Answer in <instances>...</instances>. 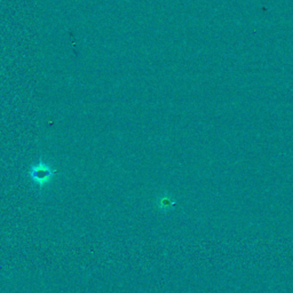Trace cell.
I'll list each match as a JSON object with an SVG mask.
<instances>
[{"label":"cell","instance_id":"cell-1","mask_svg":"<svg viewBox=\"0 0 293 293\" xmlns=\"http://www.w3.org/2000/svg\"><path fill=\"white\" fill-rule=\"evenodd\" d=\"M54 175L55 171L44 162H39L38 164L33 165L30 169V172H29V177H30L31 181L38 185L39 188L45 187L50 183Z\"/></svg>","mask_w":293,"mask_h":293}]
</instances>
